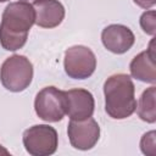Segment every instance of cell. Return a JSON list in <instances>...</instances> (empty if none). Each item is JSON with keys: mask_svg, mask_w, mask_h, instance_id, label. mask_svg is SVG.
Returning <instances> with one entry per match:
<instances>
[{"mask_svg": "<svg viewBox=\"0 0 156 156\" xmlns=\"http://www.w3.org/2000/svg\"><path fill=\"white\" fill-rule=\"evenodd\" d=\"M35 23L33 5L26 1L10 2L0 23V44L5 50L16 51L21 49L28 38V32Z\"/></svg>", "mask_w": 156, "mask_h": 156, "instance_id": "cell-1", "label": "cell"}, {"mask_svg": "<svg viewBox=\"0 0 156 156\" xmlns=\"http://www.w3.org/2000/svg\"><path fill=\"white\" fill-rule=\"evenodd\" d=\"M135 88L132 78L124 73L108 77L104 83L105 111L115 119H124L132 116L136 108Z\"/></svg>", "mask_w": 156, "mask_h": 156, "instance_id": "cell-2", "label": "cell"}, {"mask_svg": "<svg viewBox=\"0 0 156 156\" xmlns=\"http://www.w3.org/2000/svg\"><path fill=\"white\" fill-rule=\"evenodd\" d=\"M33 79V65L22 55L7 57L0 68V80L5 89L20 93L29 87Z\"/></svg>", "mask_w": 156, "mask_h": 156, "instance_id": "cell-3", "label": "cell"}, {"mask_svg": "<svg viewBox=\"0 0 156 156\" xmlns=\"http://www.w3.org/2000/svg\"><path fill=\"white\" fill-rule=\"evenodd\" d=\"M23 145L32 156L52 155L58 145L57 132L48 124H35L24 130Z\"/></svg>", "mask_w": 156, "mask_h": 156, "instance_id": "cell-4", "label": "cell"}, {"mask_svg": "<svg viewBox=\"0 0 156 156\" xmlns=\"http://www.w3.org/2000/svg\"><path fill=\"white\" fill-rule=\"evenodd\" d=\"M34 110L39 118L45 122H58L66 115L65 91L55 87L41 89L34 101Z\"/></svg>", "mask_w": 156, "mask_h": 156, "instance_id": "cell-5", "label": "cell"}, {"mask_svg": "<svg viewBox=\"0 0 156 156\" xmlns=\"http://www.w3.org/2000/svg\"><path fill=\"white\" fill-rule=\"evenodd\" d=\"M65 72L73 79H87L96 68L94 52L84 45H74L65 51Z\"/></svg>", "mask_w": 156, "mask_h": 156, "instance_id": "cell-6", "label": "cell"}, {"mask_svg": "<svg viewBox=\"0 0 156 156\" xmlns=\"http://www.w3.org/2000/svg\"><path fill=\"white\" fill-rule=\"evenodd\" d=\"M69 143L74 149L90 150L100 138V127L98 122L89 117L80 121L71 119L67 128Z\"/></svg>", "mask_w": 156, "mask_h": 156, "instance_id": "cell-7", "label": "cell"}, {"mask_svg": "<svg viewBox=\"0 0 156 156\" xmlns=\"http://www.w3.org/2000/svg\"><path fill=\"white\" fill-rule=\"evenodd\" d=\"M66 115L74 121L85 119L93 116L95 101L93 94L87 89H71L65 91Z\"/></svg>", "mask_w": 156, "mask_h": 156, "instance_id": "cell-8", "label": "cell"}, {"mask_svg": "<svg viewBox=\"0 0 156 156\" xmlns=\"http://www.w3.org/2000/svg\"><path fill=\"white\" fill-rule=\"evenodd\" d=\"M101 41L108 51L113 54H124L134 45L135 37L133 32L123 24H110L104 28Z\"/></svg>", "mask_w": 156, "mask_h": 156, "instance_id": "cell-9", "label": "cell"}, {"mask_svg": "<svg viewBox=\"0 0 156 156\" xmlns=\"http://www.w3.org/2000/svg\"><path fill=\"white\" fill-rule=\"evenodd\" d=\"M154 44L155 40L152 39L149 44L147 50L136 55L129 65L130 74L133 78L150 84L156 83V62Z\"/></svg>", "mask_w": 156, "mask_h": 156, "instance_id": "cell-10", "label": "cell"}, {"mask_svg": "<svg viewBox=\"0 0 156 156\" xmlns=\"http://www.w3.org/2000/svg\"><path fill=\"white\" fill-rule=\"evenodd\" d=\"M35 24L41 28H55L65 18V7L58 0L33 1Z\"/></svg>", "mask_w": 156, "mask_h": 156, "instance_id": "cell-11", "label": "cell"}, {"mask_svg": "<svg viewBox=\"0 0 156 156\" xmlns=\"http://www.w3.org/2000/svg\"><path fill=\"white\" fill-rule=\"evenodd\" d=\"M155 96H156V88L152 85L143 91L139 102L136 105V113L140 119L154 123L156 121V107H155Z\"/></svg>", "mask_w": 156, "mask_h": 156, "instance_id": "cell-12", "label": "cell"}, {"mask_svg": "<svg viewBox=\"0 0 156 156\" xmlns=\"http://www.w3.org/2000/svg\"><path fill=\"white\" fill-rule=\"evenodd\" d=\"M140 149L146 156H156V133L150 130L141 136Z\"/></svg>", "mask_w": 156, "mask_h": 156, "instance_id": "cell-13", "label": "cell"}, {"mask_svg": "<svg viewBox=\"0 0 156 156\" xmlns=\"http://www.w3.org/2000/svg\"><path fill=\"white\" fill-rule=\"evenodd\" d=\"M140 27L146 34L155 35V32H156V13H155L154 10H149V11H146L141 15Z\"/></svg>", "mask_w": 156, "mask_h": 156, "instance_id": "cell-14", "label": "cell"}, {"mask_svg": "<svg viewBox=\"0 0 156 156\" xmlns=\"http://www.w3.org/2000/svg\"><path fill=\"white\" fill-rule=\"evenodd\" d=\"M138 6H140L141 9H150L155 5L156 0H133Z\"/></svg>", "mask_w": 156, "mask_h": 156, "instance_id": "cell-15", "label": "cell"}, {"mask_svg": "<svg viewBox=\"0 0 156 156\" xmlns=\"http://www.w3.org/2000/svg\"><path fill=\"white\" fill-rule=\"evenodd\" d=\"M0 155H10V152L2 145H0Z\"/></svg>", "mask_w": 156, "mask_h": 156, "instance_id": "cell-16", "label": "cell"}, {"mask_svg": "<svg viewBox=\"0 0 156 156\" xmlns=\"http://www.w3.org/2000/svg\"><path fill=\"white\" fill-rule=\"evenodd\" d=\"M20 1H26V2H29V1H35V0H20Z\"/></svg>", "mask_w": 156, "mask_h": 156, "instance_id": "cell-17", "label": "cell"}, {"mask_svg": "<svg viewBox=\"0 0 156 156\" xmlns=\"http://www.w3.org/2000/svg\"><path fill=\"white\" fill-rule=\"evenodd\" d=\"M5 1H9V0H0V2H5Z\"/></svg>", "mask_w": 156, "mask_h": 156, "instance_id": "cell-18", "label": "cell"}]
</instances>
